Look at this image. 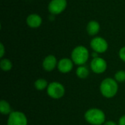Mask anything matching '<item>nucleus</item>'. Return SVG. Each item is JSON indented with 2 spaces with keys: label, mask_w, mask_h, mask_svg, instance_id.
<instances>
[{
  "label": "nucleus",
  "mask_w": 125,
  "mask_h": 125,
  "mask_svg": "<svg viewBox=\"0 0 125 125\" xmlns=\"http://www.w3.org/2000/svg\"><path fill=\"white\" fill-rule=\"evenodd\" d=\"M119 90L117 81L114 78H107L104 79L100 86V91L102 95L108 99L113 98L116 96Z\"/></svg>",
  "instance_id": "obj_1"
},
{
  "label": "nucleus",
  "mask_w": 125,
  "mask_h": 125,
  "mask_svg": "<svg viewBox=\"0 0 125 125\" xmlns=\"http://www.w3.org/2000/svg\"><path fill=\"white\" fill-rule=\"evenodd\" d=\"M84 118L89 124L92 125H102L105 122V113L97 108H92L86 111Z\"/></svg>",
  "instance_id": "obj_2"
},
{
  "label": "nucleus",
  "mask_w": 125,
  "mask_h": 125,
  "mask_svg": "<svg viewBox=\"0 0 125 125\" xmlns=\"http://www.w3.org/2000/svg\"><path fill=\"white\" fill-rule=\"evenodd\" d=\"M89 57V53L88 49L83 45H78L75 47L71 53V59L75 64L78 66L84 65Z\"/></svg>",
  "instance_id": "obj_3"
},
{
  "label": "nucleus",
  "mask_w": 125,
  "mask_h": 125,
  "mask_svg": "<svg viewBox=\"0 0 125 125\" xmlns=\"http://www.w3.org/2000/svg\"><path fill=\"white\" fill-rule=\"evenodd\" d=\"M47 94L51 98L58 100L64 96L65 88L61 83L53 81L48 84L47 88Z\"/></svg>",
  "instance_id": "obj_4"
},
{
  "label": "nucleus",
  "mask_w": 125,
  "mask_h": 125,
  "mask_svg": "<svg viewBox=\"0 0 125 125\" xmlns=\"http://www.w3.org/2000/svg\"><path fill=\"white\" fill-rule=\"evenodd\" d=\"M28 120L26 115L21 111H12L7 119V125H27Z\"/></svg>",
  "instance_id": "obj_5"
},
{
  "label": "nucleus",
  "mask_w": 125,
  "mask_h": 125,
  "mask_svg": "<svg viewBox=\"0 0 125 125\" xmlns=\"http://www.w3.org/2000/svg\"><path fill=\"white\" fill-rule=\"evenodd\" d=\"M90 46L94 52L98 53H103L108 48V42L101 37H94L90 42Z\"/></svg>",
  "instance_id": "obj_6"
},
{
  "label": "nucleus",
  "mask_w": 125,
  "mask_h": 125,
  "mask_svg": "<svg viewBox=\"0 0 125 125\" xmlns=\"http://www.w3.org/2000/svg\"><path fill=\"white\" fill-rule=\"evenodd\" d=\"M67 5V0H51L48 4V9L51 14L59 15L64 11Z\"/></svg>",
  "instance_id": "obj_7"
},
{
  "label": "nucleus",
  "mask_w": 125,
  "mask_h": 125,
  "mask_svg": "<svg viewBox=\"0 0 125 125\" xmlns=\"http://www.w3.org/2000/svg\"><path fill=\"white\" fill-rule=\"evenodd\" d=\"M90 67L92 72L94 73L102 74L107 70V62L104 59L98 56L97 58H93L91 62Z\"/></svg>",
  "instance_id": "obj_8"
},
{
  "label": "nucleus",
  "mask_w": 125,
  "mask_h": 125,
  "mask_svg": "<svg viewBox=\"0 0 125 125\" xmlns=\"http://www.w3.org/2000/svg\"><path fill=\"white\" fill-rule=\"evenodd\" d=\"M73 62L69 58H62L58 62L57 68L62 73L66 74L72 71L73 68Z\"/></svg>",
  "instance_id": "obj_9"
},
{
  "label": "nucleus",
  "mask_w": 125,
  "mask_h": 125,
  "mask_svg": "<svg viewBox=\"0 0 125 125\" xmlns=\"http://www.w3.org/2000/svg\"><path fill=\"white\" fill-rule=\"evenodd\" d=\"M58 64L57 59L53 55H48L42 61V67L47 72L53 71Z\"/></svg>",
  "instance_id": "obj_10"
},
{
  "label": "nucleus",
  "mask_w": 125,
  "mask_h": 125,
  "mask_svg": "<svg viewBox=\"0 0 125 125\" xmlns=\"http://www.w3.org/2000/svg\"><path fill=\"white\" fill-rule=\"evenodd\" d=\"M42 22V19L40 17V15H39L38 14H31L29 15H28L27 18H26V23L27 25L33 29L35 28H38L41 26Z\"/></svg>",
  "instance_id": "obj_11"
},
{
  "label": "nucleus",
  "mask_w": 125,
  "mask_h": 125,
  "mask_svg": "<svg viewBox=\"0 0 125 125\" xmlns=\"http://www.w3.org/2000/svg\"><path fill=\"white\" fill-rule=\"evenodd\" d=\"M100 29V23L97 21H91L88 23L86 26V31L87 33L90 36H95L98 34Z\"/></svg>",
  "instance_id": "obj_12"
},
{
  "label": "nucleus",
  "mask_w": 125,
  "mask_h": 125,
  "mask_svg": "<svg viewBox=\"0 0 125 125\" xmlns=\"http://www.w3.org/2000/svg\"><path fill=\"white\" fill-rule=\"evenodd\" d=\"M0 112L3 115H8V116L12 112L11 106L7 101L4 100H1L0 101Z\"/></svg>",
  "instance_id": "obj_13"
},
{
  "label": "nucleus",
  "mask_w": 125,
  "mask_h": 125,
  "mask_svg": "<svg viewBox=\"0 0 125 125\" xmlns=\"http://www.w3.org/2000/svg\"><path fill=\"white\" fill-rule=\"evenodd\" d=\"M76 75L77 76L81 78V79H85L89 75V69L84 66V65H81V66H79L77 70H76Z\"/></svg>",
  "instance_id": "obj_14"
},
{
  "label": "nucleus",
  "mask_w": 125,
  "mask_h": 125,
  "mask_svg": "<svg viewBox=\"0 0 125 125\" xmlns=\"http://www.w3.org/2000/svg\"><path fill=\"white\" fill-rule=\"evenodd\" d=\"M34 87L38 91H43L45 89L48 88V81L44 79V78H38L34 82Z\"/></svg>",
  "instance_id": "obj_15"
},
{
  "label": "nucleus",
  "mask_w": 125,
  "mask_h": 125,
  "mask_svg": "<svg viewBox=\"0 0 125 125\" xmlns=\"http://www.w3.org/2000/svg\"><path fill=\"white\" fill-rule=\"evenodd\" d=\"M0 67L4 72L10 71L12 68V63L8 59H1L0 61Z\"/></svg>",
  "instance_id": "obj_16"
},
{
  "label": "nucleus",
  "mask_w": 125,
  "mask_h": 125,
  "mask_svg": "<svg viewBox=\"0 0 125 125\" xmlns=\"http://www.w3.org/2000/svg\"><path fill=\"white\" fill-rule=\"evenodd\" d=\"M114 79L119 83L125 81V70H119L117 71L114 75Z\"/></svg>",
  "instance_id": "obj_17"
},
{
  "label": "nucleus",
  "mask_w": 125,
  "mask_h": 125,
  "mask_svg": "<svg viewBox=\"0 0 125 125\" xmlns=\"http://www.w3.org/2000/svg\"><path fill=\"white\" fill-rule=\"evenodd\" d=\"M119 58L125 62V46L122 47L120 50H119Z\"/></svg>",
  "instance_id": "obj_18"
},
{
  "label": "nucleus",
  "mask_w": 125,
  "mask_h": 125,
  "mask_svg": "<svg viewBox=\"0 0 125 125\" xmlns=\"http://www.w3.org/2000/svg\"><path fill=\"white\" fill-rule=\"evenodd\" d=\"M5 53V49H4V46L3 45V43H0V58H3L4 55Z\"/></svg>",
  "instance_id": "obj_19"
},
{
  "label": "nucleus",
  "mask_w": 125,
  "mask_h": 125,
  "mask_svg": "<svg viewBox=\"0 0 125 125\" xmlns=\"http://www.w3.org/2000/svg\"><path fill=\"white\" fill-rule=\"evenodd\" d=\"M118 125H125V115H123L120 117Z\"/></svg>",
  "instance_id": "obj_20"
},
{
  "label": "nucleus",
  "mask_w": 125,
  "mask_h": 125,
  "mask_svg": "<svg viewBox=\"0 0 125 125\" xmlns=\"http://www.w3.org/2000/svg\"><path fill=\"white\" fill-rule=\"evenodd\" d=\"M104 125H117V124L114 121H107L105 122Z\"/></svg>",
  "instance_id": "obj_21"
},
{
  "label": "nucleus",
  "mask_w": 125,
  "mask_h": 125,
  "mask_svg": "<svg viewBox=\"0 0 125 125\" xmlns=\"http://www.w3.org/2000/svg\"><path fill=\"white\" fill-rule=\"evenodd\" d=\"M92 57H93V58H97V57H98V53L94 51V53H92Z\"/></svg>",
  "instance_id": "obj_22"
}]
</instances>
